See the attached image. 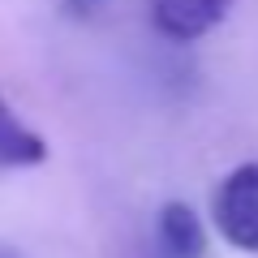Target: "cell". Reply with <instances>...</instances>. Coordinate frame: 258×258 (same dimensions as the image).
<instances>
[{
    "label": "cell",
    "instance_id": "1",
    "mask_svg": "<svg viewBox=\"0 0 258 258\" xmlns=\"http://www.w3.org/2000/svg\"><path fill=\"white\" fill-rule=\"evenodd\" d=\"M211 220L232 249L258 254V164H237L215 185Z\"/></svg>",
    "mask_w": 258,
    "mask_h": 258
},
{
    "label": "cell",
    "instance_id": "2",
    "mask_svg": "<svg viewBox=\"0 0 258 258\" xmlns=\"http://www.w3.org/2000/svg\"><path fill=\"white\" fill-rule=\"evenodd\" d=\"M232 0H151V26L172 43H194L228 18Z\"/></svg>",
    "mask_w": 258,
    "mask_h": 258
},
{
    "label": "cell",
    "instance_id": "3",
    "mask_svg": "<svg viewBox=\"0 0 258 258\" xmlns=\"http://www.w3.org/2000/svg\"><path fill=\"white\" fill-rule=\"evenodd\" d=\"M155 228H159V245H164L168 258H203L207 254V228H203L194 207L164 203Z\"/></svg>",
    "mask_w": 258,
    "mask_h": 258
},
{
    "label": "cell",
    "instance_id": "4",
    "mask_svg": "<svg viewBox=\"0 0 258 258\" xmlns=\"http://www.w3.org/2000/svg\"><path fill=\"white\" fill-rule=\"evenodd\" d=\"M47 159V142L43 134L26 125L13 112V103L0 95V168H35Z\"/></svg>",
    "mask_w": 258,
    "mask_h": 258
},
{
    "label": "cell",
    "instance_id": "5",
    "mask_svg": "<svg viewBox=\"0 0 258 258\" xmlns=\"http://www.w3.org/2000/svg\"><path fill=\"white\" fill-rule=\"evenodd\" d=\"M0 258H18V254H13V249H0Z\"/></svg>",
    "mask_w": 258,
    "mask_h": 258
}]
</instances>
